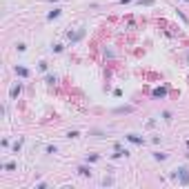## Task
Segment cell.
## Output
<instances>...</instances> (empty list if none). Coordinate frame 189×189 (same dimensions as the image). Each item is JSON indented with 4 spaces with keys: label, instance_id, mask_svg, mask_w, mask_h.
Segmentation results:
<instances>
[{
    "label": "cell",
    "instance_id": "obj_15",
    "mask_svg": "<svg viewBox=\"0 0 189 189\" xmlns=\"http://www.w3.org/2000/svg\"><path fill=\"white\" fill-rule=\"evenodd\" d=\"M187 2H189V0H187Z\"/></svg>",
    "mask_w": 189,
    "mask_h": 189
},
{
    "label": "cell",
    "instance_id": "obj_13",
    "mask_svg": "<svg viewBox=\"0 0 189 189\" xmlns=\"http://www.w3.org/2000/svg\"><path fill=\"white\" fill-rule=\"evenodd\" d=\"M127 2H131V0H120V5H127Z\"/></svg>",
    "mask_w": 189,
    "mask_h": 189
},
{
    "label": "cell",
    "instance_id": "obj_14",
    "mask_svg": "<svg viewBox=\"0 0 189 189\" xmlns=\"http://www.w3.org/2000/svg\"><path fill=\"white\" fill-rule=\"evenodd\" d=\"M187 147H189V140H187Z\"/></svg>",
    "mask_w": 189,
    "mask_h": 189
},
{
    "label": "cell",
    "instance_id": "obj_5",
    "mask_svg": "<svg viewBox=\"0 0 189 189\" xmlns=\"http://www.w3.org/2000/svg\"><path fill=\"white\" fill-rule=\"evenodd\" d=\"M20 89H22V85H14V87H11V91H9V94H11V98H16V96L20 94Z\"/></svg>",
    "mask_w": 189,
    "mask_h": 189
},
{
    "label": "cell",
    "instance_id": "obj_11",
    "mask_svg": "<svg viewBox=\"0 0 189 189\" xmlns=\"http://www.w3.org/2000/svg\"><path fill=\"white\" fill-rule=\"evenodd\" d=\"M45 80H47V85H54V82H56V80H58V78H56V76H47Z\"/></svg>",
    "mask_w": 189,
    "mask_h": 189
},
{
    "label": "cell",
    "instance_id": "obj_1",
    "mask_svg": "<svg viewBox=\"0 0 189 189\" xmlns=\"http://www.w3.org/2000/svg\"><path fill=\"white\" fill-rule=\"evenodd\" d=\"M171 176H174L180 185H189V169H187V167H176Z\"/></svg>",
    "mask_w": 189,
    "mask_h": 189
},
{
    "label": "cell",
    "instance_id": "obj_9",
    "mask_svg": "<svg viewBox=\"0 0 189 189\" xmlns=\"http://www.w3.org/2000/svg\"><path fill=\"white\" fill-rule=\"evenodd\" d=\"M58 16H60V9H54V11H51V14L47 16V18H49V20H54V18H58Z\"/></svg>",
    "mask_w": 189,
    "mask_h": 189
},
{
    "label": "cell",
    "instance_id": "obj_3",
    "mask_svg": "<svg viewBox=\"0 0 189 189\" xmlns=\"http://www.w3.org/2000/svg\"><path fill=\"white\" fill-rule=\"evenodd\" d=\"M16 76L27 78V76H29V69H27V67H16Z\"/></svg>",
    "mask_w": 189,
    "mask_h": 189
},
{
    "label": "cell",
    "instance_id": "obj_6",
    "mask_svg": "<svg viewBox=\"0 0 189 189\" xmlns=\"http://www.w3.org/2000/svg\"><path fill=\"white\" fill-rule=\"evenodd\" d=\"M78 174H80V176H91V169L82 165V167H78Z\"/></svg>",
    "mask_w": 189,
    "mask_h": 189
},
{
    "label": "cell",
    "instance_id": "obj_12",
    "mask_svg": "<svg viewBox=\"0 0 189 189\" xmlns=\"http://www.w3.org/2000/svg\"><path fill=\"white\" fill-rule=\"evenodd\" d=\"M5 169H9V171H14V169H16V163H7V165H5Z\"/></svg>",
    "mask_w": 189,
    "mask_h": 189
},
{
    "label": "cell",
    "instance_id": "obj_2",
    "mask_svg": "<svg viewBox=\"0 0 189 189\" xmlns=\"http://www.w3.org/2000/svg\"><path fill=\"white\" fill-rule=\"evenodd\" d=\"M127 140H129V142H134V145H142V142H145V138H140V136H136V134H129V136H127Z\"/></svg>",
    "mask_w": 189,
    "mask_h": 189
},
{
    "label": "cell",
    "instance_id": "obj_10",
    "mask_svg": "<svg viewBox=\"0 0 189 189\" xmlns=\"http://www.w3.org/2000/svg\"><path fill=\"white\" fill-rule=\"evenodd\" d=\"M100 156H98V153H91V156H87V160H89V163H96V160H98Z\"/></svg>",
    "mask_w": 189,
    "mask_h": 189
},
{
    "label": "cell",
    "instance_id": "obj_4",
    "mask_svg": "<svg viewBox=\"0 0 189 189\" xmlns=\"http://www.w3.org/2000/svg\"><path fill=\"white\" fill-rule=\"evenodd\" d=\"M165 96H167V89H165V87L153 89V98H165Z\"/></svg>",
    "mask_w": 189,
    "mask_h": 189
},
{
    "label": "cell",
    "instance_id": "obj_7",
    "mask_svg": "<svg viewBox=\"0 0 189 189\" xmlns=\"http://www.w3.org/2000/svg\"><path fill=\"white\" fill-rule=\"evenodd\" d=\"M129 111H134V107H118L116 113H129Z\"/></svg>",
    "mask_w": 189,
    "mask_h": 189
},
{
    "label": "cell",
    "instance_id": "obj_8",
    "mask_svg": "<svg viewBox=\"0 0 189 189\" xmlns=\"http://www.w3.org/2000/svg\"><path fill=\"white\" fill-rule=\"evenodd\" d=\"M153 158H156V160H167V153H163V151H156V153H153Z\"/></svg>",
    "mask_w": 189,
    "mask_h": 189
}]
</instances>
